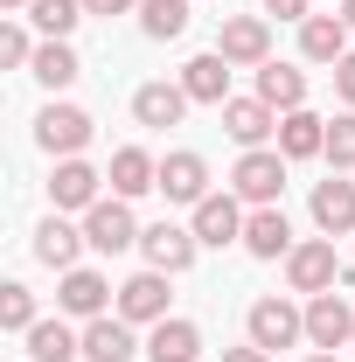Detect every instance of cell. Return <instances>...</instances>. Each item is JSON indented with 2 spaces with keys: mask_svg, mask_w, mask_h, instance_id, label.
Listing matches in <instances>:
<instances>
[{
  "mask_svg": "<svg viewBox=\"0 0 355 362\" xmlns=\"http://www.w3.org/2000/svg\"><path fill=\"white\" fill-rule=\"evenodd\" d=\"M230 195L251 202V209H272L286 195V153L279 146H244V160L230 168Z\"/></svg>",
  "mask_w": 355,
  "mask_h": 362,
  "instance_id": "6da1fadb",
  "label": "cell"
},
{
  "mask_svg": "<svg viewBox=\"0 0 355 362\" xmlns=\"http://www.w3.org/2000/svg\"><path fill=\"white\" fill-rule=\"evenodd\" d=\"M342 279H349V265L334 258V237H307V244L286 251V286L307 293V300H313V293H334Z\"/></svg>",
  "mask_w": 355,
  "mask_h": 362,
  "instance_id": "7a4b0ae2",
  "label": "cell"
},
{
  "mask_svg": "<svg viewBox=\"0 0 355 362\" xmlns=\"http://www.w3.org/2000/svg\"><path fill=\"white\" fill-rule=\"evenodd\" d=\"M216 56L230 70H265L272 63V21L265 14H230L223 35H216Z\"/></svg>",
  "mask_w": 355,
  "mask_h": 362,
  "instance_id": "3957f363",
  "label": "cell"
},
{
  "mask_svg": "<svg viewBox=\"0 0 355 362\" xmlns=\"http://www.w3.org/2000/svg\"><path fill=\"white\" fill-rule=\"evenodd\" d=\"M244 327H251V341L265 349V356H279V349H293V341H307V314L293 307V300H251V314H244Z\"/></svg>",
  "mask_w": 355,
  "mask_h": 362,
  "instance_id": "277c9868",
  "label": "cell"
},
{
  "mask_svg": "<svg viewBox=\"0 0 355 362\" xmlns=\"http://www.w3.org/2000/svg\"><path fill=\"white\" fill-rule=\"evenodd\" d=\"M35 146L56 153V160H77L91 146V112L84 105H42V119H35Z\"/></svg>",
  "mask_w": 355,
  "mask_h": 362,
  "instance_id": "5b68a950",
  "label": "cell"
},
{
  "mask_svg": "<svg viewBox=\"0 0 355 362\" xmlns=\"http://www.w3.org/2000/svg\"><path fill=\"white\" fill-rule=\"evenodd\" d=\"M84 237H91V251H105V258H119V251H133V244H139L133 202H126V195H105L98 209H84Z\"/></svg>",
  "mask_w": 355,
  "mask_h": 362,
  "instance_id": "8992f818",
  "label": "cell"
},
{
  "mask_svg": "<svg viewBox=\"0 0 355 362\" xmlns=\"http://www.w3.org/2000/svg\"><path fill=\"white\" fill-rule=\"evenodd\" d=\"M56 307H63L70 320H98V314H112V307H119V293H112V279H105V272L77 265V272H63V286H56Z\"/></svg>",
  "mask_w": 355,
  "mask_h": 362,
  "instance_id": "52a82bcc",
  "label": "cell"
},
{
  "mask_svg": "<svg viewBox=\"0 0 355 362\" xmlns=\"http://www.w3.org/2000/svg\"><path fill=\"white\" fill-rule=\"evenodd\" d=\"M112 314H126L133 320V327H161V320H168V272H133V279H126V286H119V307H112Z\"/></svg>",
  "mask_w": 355,
  "mask_h": 362,
  "instance_id": "ba28073f",
  "label": "cell"
},
{
  "mask_svg": "<svg viewBox=\"0 0 355 362\" xmlns=\"http://www.w3.org/2000/svg\"><path fill=\"white\" fill-rule=\"evenodd\" d=\"M139 251H146V265H153V272H168V279H175V272L195 265L202 237H195V230H181V223H146V230H139Z\"/></svg>",
  "mask_w": 355,
  "mask_h": 362,
  "instance_id": "9c48e42d",
  "label": "cell"
},
{
  "mask_svg": "<svg viewBox=\"0 0 355 362\" xmlns=\"http://www.w3.org/2000/svg\"><path fill=\"white\" fill-rule=\"evenodd\" d=\"M307 341L327 349V356L355 341V307L342 300V293H313V300H307Z\"/></svg>",
  "mask_w": 355,
  "mask_h": 362,
  "instance_id": "30bf717a",
  "label": "cell"
},
{
  "mask_svg": "<svg viewBox=\"0 0 355 362\" xmlns=\"http://www.w3.org/2000/svg\"><path fill=\"white\" fill-rule=\"evenodd\" d=\"M188 230L202 237V244H244V202L237 195H202L195 202V216H188Z\"/></svg>",
  "mask_w": 355,
  "mask_h": 362,
  "instance_id": "8fae6325",
  "label": "cell"
},
{
  "mask_svg": "<svg viewBox=\"0 0 355 362\" xmlns=\"http://www.w3.org/2000/svg\"><path fill=\"white\" fill-rule=\"evenodd\" d=\"M161 195L181 202V209H195V202L209 195V160H202V153H188V146L168 153V160H161Z\"/></svg>",
  "mask_w": 355,
  "mask_h": 362,
  "instance_id": "7c38bea8",
  "label": "cell"
},
{
  "mask_svg": "<svg viewBox=\"0 0 355 362\" xmlns=\"http://www.w3.org/2000/svg\"><path fill=\"white\" fill-rule=\"evenodd\" d=\"M139 341H133V320L126 314H98L84 320V362H133Z\"/></svg>",
  "mask_w": 355,
  "mask_h": 362,
  "instance_id": "4fadbf2b",
  "label": "cell"
},
{
  "mask_svg": "<svg viewBox=\"0 0 355 362\" xmlns=\"http://www.w3.org/2000/svg\"><path fill=\"white\" fill-rule=\"evenodd\" d=\"M223 133L237 139V146H265V139H279V112H272L265 98H230L223 105Z\"/></svg>",
  "mask_w": 355,
  "mask_h": 362,
  "instance_id": "5bb4252c",
  "label": "cell"
},
{
  "mask_svg": "<svg viewBox=\"0 0 355 362\" xmlns=\"http://www.w3.org/2000/svg\"><path fill=\"white\" fill-rule=\"evenodd\" d=\"M279 153L286 160H320L327 153V119L307 112V105L300 112H279Z\"/></svg>",
  "mask_w": 355,
  "mask_h": 362,
  "instance_id": "9a60e30c",
  "label": "cell"
},
{
  "mask_svg": "<svg viewBox=\"0 0 355 362\" xmlns=\"http://www.w3.org/2000/svg\"><path fill=\"white\" fill-rule=\"evenodd\" d=\"M98 168H91V160H56V175H49V202H56V209H98V202H105V195H98Z\"/></svg>",
  "mask_w": 355,
  "mask_h": 362,
  "instance_id": "2e32d148",
  "label": "cell"
},
{
  "mask_svg": "<svg viewBox=\"0 0 355 362\" xmlns=\"http://www.w3.org/2000/svg\"><path fill=\"white\" fill-rule=\"evenodd\" d=\"M313 223H320V237H342V230H355V181H349V175L313 181Z\"/></svg>",
  "mask_w": 355,
  "mask_h": 362,
  "instance_id": "e0dca14e",
  "label": "cell"
},
{
  "mask_svg": "<svg viewBox=\"0 0 355 362\" xmlns=\"http://www.w3.org/2000/svg\"><path fill=\"white\" fill-rule=\"evenodd\" d=\"M300 56L307 63H342L349 56V21L342 14H307L300 21Z\"/></svg>",
  "mask_w": 355,
  "mask_h": 362,
  "instance_id": "ac0fdd59",
  "label": "cell"
},
{
  "mask_svg": "<svg viewBox=\"0 0 355 362\" xmlns=\"http://www.w3.org/2000/svg\"><path fill=\"white\" fill-rule=\"evenodd\" d=\"M244 251H251V258H286V251H293V223H286L279 202L244 216Z\"/></svg>",
  "mask_w": 355,
  "mask_h": 362,
  "instance_id": "d6986e66",
  "label": "cell"
},
{
  "mask_svg": "<svg viewBox=\"0 0 355 362\" xmlns=\"http://www.w3.org/2000/svg\"><path fill=\"white\" fill-rule=\"evenodd\" d=\"M105 181H112V195H126V202H133V195H146V188H161V160H153L146 146H119Z\"/></svg>",
  "mask_w": 355,
  "mask_h": 362,
  "instance_id": "ffe728a7",
  "label": "cell"
},
{
  "mask_svg": "<svg viewBox=\"0 0 355 362\" xmlns=\"http://www.w3.org/2000/svg\"><path fill=\"white\" fill-rule=\"evenodd\" d=\"M188 105H195V98H188L181 84H139L133 90V119L139 126H181Z\"/></svg>",
  "mask_w": 355,
  "mask_h": 362,
  "instance_id": "44dd1931",
  "label": "cell"
},
{
  "mask_svg": "<svg viewBox=\"0 0 355 362\" xmlns=\"http://www.w3.org/2000/svg\"><path fill=\"white\" fill-rule=\"evenodd\" d=\"M146 356H153V362H195V356H202V327L181 320V314H168L153 334H146Z\"/></svg>",
  "mask_w": 355,
  "mask_h": 362,
  "instance_id": "7402d4cb",
  "label": "cell"
},
{
  "mask_svg": "<svg viewBox=\"0 0 355 362\" xmlns=\"http://www.w3.org/2000/svg\"><path fill=\"white\" fill-rule=\"evenodd\" d=\"M181 90H188V98H195V105H230V63H223L216 49H209V56H195V63H188V70H181Z\"/></svg>",
  "mask_w": 355,
  "mask_h": 362,
  "instance_id": "603a6c76",
  "label": "cell"
},
{
  "mask_svg": "<svg viewBox=\"0 0 355 362\" xmlns=\"http://www.w3.org/2000/svg\"><path fill=\"white\" fill-rule=\"evenodd\" d=\"M84 244H91V237H84L77 223H63V209L35 230V258H42V265H56V272H77V251H84Z\"/></svg>",
  "mask_w": 355,
  "mask_h": 362,
  "instance_id": "cb8c5ba5",
  "label": "cell"
},
{
  "mask_svg": "<svg viewBox=\"0 0 355 362\" xmlns=\"http://www.w3.org/2000/svg\"><path fill=\"white\" fill-rule=\"evenodd\" d=\"M21 341H28V362H70V356H84V334H77L70 320H35Z\"/></svg>",
  "mask_w": 355,
  "mask_h": 362,
  "instance_id": "d4e9b609",
  "label": "cell"
},
{
  "mask_svg": "<svg viewBox=\"0 0 355 362\" xmlns=\"http://www.w3.org/2000/svg\"><path fill=\"white\" fill-rule=\"evenodd\" d=\"M258 98H265L272 112H300V105H307V70L265 63V70H258Z\"/></svg>",
  "mask_w": 355,
  "mask_h": 362,
  "instance_id": "484cf974",
  "label": "cell"
},
{
  "mask_svg": "<svg viewBox=\"0 0 355 362\" xmlns=\"http://www.w3.org/2000/svg\"><path fill=\"white\" fill-rule=\"evenodd\" d=\"M28 70H35L49 90H63V84H77V77H84V63H77V49H70V42H42Z\"/></svg>",
  "mask_w": 355,
  "mask_h": 362,
  "instance_id": "4316f807",
  "label": "cell"
},
{
  "mask_svg": "<svg viewBox=\"0 0 355 362\" xmlns=\"http://www.w3.org/2000/svg\"><path fill=\"white\" fill-rule=\"evenodd\" d=\"M181 28H188V0H139V35L175 42Z\"/></svg>",
  "mask_w": 355,
  "mask_h": 362,
  "instance_id": "83f0119b",
  "label": "cell"
},
{
  "mask_svg": "<svg viewBox=\"0 0 355 362\" xmlns=\"http://www.w3.org/2000/svg\"><path fill=\"white\" fill-rule=\"evenodd\" d=\"M28 21L42 28L49 42H63V35L84 21V0H35V7H28Z\"/></svg>",
  "mask_w": 355,
  "mask_h": 362,
  "instance_id": "f1b7e54d",
  "label": "cell"
},
{
  "mask_svg": "<svg viewBox=\"0 0 355 362\" xmlns=\"http://www.w3.org/2000/svg\"><path fill=\"white\" fill-rule=\"evenodd\" d=\"M35 293H28V286H21V279H7V286H0V327H7V334H28V327H35Z\"/></svg>",
  "mask_w": 355,
  "mask_h": 362,
  "instance_id": "f546056e",
  "label": "cell"
},
{
  "mask_svg": "<svg viewBox=\"0 0 355 362\" xmlns=\"http://www.w3.org/2000/svg\"><path fill=\"white\" fill-rule=\"evenodd\" d=\"M334 175H349L355 168V112H342V119H327V153H320Z\"/></svg>",
  "mask_w": 355,
  "mask_h": 362,
  "instance_id": "4dcf8cb0",
  "label": "cell"
},
{
  "mask_svg": "<svg viewBox=\"0 0 355 362\" xmlns=\"http://www.w3.org/2000/svg\"><path fill=\"white\" fill-rule=\"evenodd\" d=\"M0 63H7V70L35 63V42H28V28H21V21H7V28H0Z\"/></svg>",
  "mask_w": 355,
  "mask_h": 362,
  "instance_id": "1f68e13d",
  "label": "cell"
},
{
  "mask_svg": "<svg viewBox=\"0 0 355 362\" xmlns=\"http://www.w3.org/2000/svg\"><path fill=\"white\" fill-rule=\"evenodd\" d=\"M334 90H342V105L355 112V49L342 56V63H334Z\"/></svg>",
  "mask_w": 355,
  "mask_h": 362,
  "instance_id": "d6a6232c",
  "label": "cell"
},
{
  "mask_svg": "<svg viewBox=\"0 0 355 362\" xmlns=\"http://www.w3.org/2000/svg\"><path fill=\"white\" fill-rule=\"evenodd\" d=\"M139 0H84V14H98V21H112V14H133Z\"/></svg>",
  "mask_w": 355,
  "mask_h": 362,
  "instance_id": "836d02e7",
  "label": "cell"
},
{
  "mask_svg": "<svg viewBox=\"0 0 355 362\" xmlns=\"http://www.w3.org/2000/svg\"><path fill=\"white\" fill-rule=\"evenodd\" d=\"M265 14H279V21H307V0H265Z\"/></svg>",
  "mask_w": 355,
  "mask_h": 362,
  "instance_id": "e575fe53",
  "label": "cell"
},
{
  "mask_svg": "<svg viewBox=\"0 0 355 362\" xmlns=\"http://www.w3.org/2000/svg\"><path fill=\"white\" fill-rule=\"evenodd\" d=\"M223 362H272V356L258 349V341H244V349H223Z\"/></svg>",
  "mask_w": 355,
  "mask_h": 362,
  "instance_id": "d590c367",
  "label": "cell"
},
{
  "mask_svg": "<svg viewBox=\"0 0 355 362\" xmlns=\"http://www.w3.org/2000/svg\"><path fill=\"white\" fill-rule=\"evenodd\" d=\"M0 7H7V14H28V7H35V0H0Z\"/></svg>",
  "mask_w": 355,
  "mask_h": 362,
  "instance_id": "8d00e7d4",
  "label": "cell"
},
{
  "mask_svg": "<svg viewBox=\"0 0 355 362\" xmlns=\"http://www.w3.org/2000/svg\"><path fill=\"white\" fill-rule=\"evenodd\" d=\"M342 21H349V28H355V0H342Z\"/></svg>",
  "mask_w": 355,
  "mask_h": 362,
  "instance_id": "74e56055",
  "label": "cell"
},
{
  "mask_svg": "<svg viewBox=\"0 0 355 362\" xmlns=\"http://www.w3.org/2000/svg\"><path fill=\"white\" fill-rule=\"evenodd\" d=\"M307 362H334V356H327V349H313V356H307Z\"/></svg>",
  "mask_w": 355,
  "mask_h": 362,
  "instance_id": "f35d334b",
  "label": "cell"
}]
</instances>
